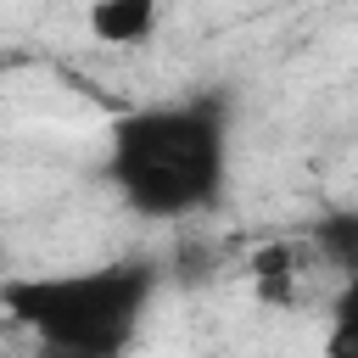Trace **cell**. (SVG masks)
Returning <instances> with one entry per match:
<instances>
[{
	"label": "cell",
	"instance_id": "cell-5",
	"mask_svg": "<svg viewBox=\"0 0 358 358\" xmlns=\"http://www.w3.org/2000/svg\"><path fill=\"white\" fill-rule=\"evenodd\" d=\"M319 252L341 268H358V218H330L319 224Z\"/></svg>",
	"mask_w": 358,
	"mask_h": 358
},
{
	"label": "cell",
	"instance_id": "cell-1",
	"mask_svg": "<svg viewBox=\"0 0 358 358\" xmlns=\"http://www.w3.org/2000/svg\"><path fill=\"white\" fill-rule=\"evenodd\" d=\"M106 168L140 218H190L224 190V117L207 101L140 106L112 123Z\"/></svg>",
	"mask_w": 358,
	"mask_h": 358
},
{
	"label": "cell",
	"instance_id": "cell-4",
	"mask_svg": "<svg viewBox=\"0 0 358 358\" xmlns=\"http://www.w3.org/2000/svg\"><path fill=\"white\" fill-rule=\"evenodd\" d=\"M324 358H358V268H347V280H341V291L330 302Z\"/></svg>",
	"mask_w": 358,
	"mask_h": 358
},
{
	"label": "cell",
	"instance_id": "cell-2",
	"mask_svg": "<svg viewBox=\"0 0 358 358\" xmlns=\"http://www.w3.org/2000/svg\"><path fill=\"white\" fill-rule=\"evenodd\" d=\"M157 274L145 263H106L78 274H17L0 280V308L45 347L117 358L151 308Z\"/></svg>",
	"mask_w": 358,
	"mask_h": 358
},
{
	"label": "cell",
	"instance_id": "cell-3",
	"mask_svg": "<svg viewBox=\"0 0 358 358\" xmlns=\"http://www.w3.org/2000/svg\"><path fill=\"white\" fill-rule=\"evenodd\" d=\"M162 0H90V34L101 45H140L157 28Z\"/></svg>",
	"mask_w": 358,
	"mask_h": 358
},
{
	"label": "cell",
	"instance_id": "cell-6",
	"mask_svg": "<svg viewBox=\"0 0 358 358\" xmlns=\"http://www.w3.org/2000/svg\"><path fill=\"white\" fill-rule=\"evenodd\" d=\"M34 358H95V352H73V347H45V341H34Z\"/></svg>",
	"mask_w": 358,
	"mask_h": 358
}]
</instances>
